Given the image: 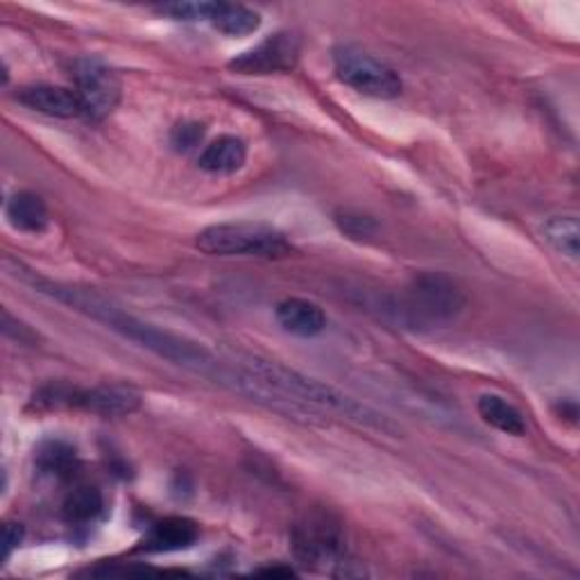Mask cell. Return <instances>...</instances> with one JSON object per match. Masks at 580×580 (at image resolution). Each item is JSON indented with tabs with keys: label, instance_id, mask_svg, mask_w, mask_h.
<instances>
[{
	"label": "cell",
	"instance_id": "cell-3",
	"mask_svg": "<svg viewBox=\"0 0 580 580\" xmlns=\"http://www.w3.org/2000/svg\"><path fill=\"white\" fill-rule=\"evenodd\" d=\"M291 545L302 567L331 571L340 576L347 573L344 526L333 513L325 508H314L304 513L291 530Z\"/></svg>",
	"mask_w": 580,
	"mask_h": 580
},
{
	"label": "cell",
	"instance_id": "cell-7",
	"mask_svg": "<svg viewBox=\"0 0 580 580\" xmlns=\"http://www.w3.org/2000/svg\"><path fill=\"white\" fill-rule=\"evenodd\" d=\"M75 94L83 102L85 119L91 123L105 121L119 107L123 85L111 66L96 57H80L73 64Z\"/></svg>",
	"mask_w": 580,
	"mask_h": 580
},
{
	"label": "cell",
	"instance_id": "cell-10",
	"mask_svg": "<svg viewBox=\"0 0 580 580\" xmlns=\"http://www.w3.org/2000/svg\"><path fill=\"white\" fill-rule=\"evenodd\" d=\"M275 316L280 327L297 338H316L327 329V314L311 299L288 297L277 304Z\"/></svg>",
	"mask_w": 580,
	"mask_h": 580
},
{
	"label": "cell",
	"instance_id": "cell-9",
	"mask_svg": "<svg viewBox=\"0 0 580 580\" xmlns=\"http://www.w3.org/2000/svg\"><path fill=\"white\" fill-rule=\"evenodd\" d=\"M17 100L36 113L51 116V119H62V121L85 119V109L75 89L55 87V85H32V87H23L17 94Z\"/></svg>",
	"mask_w": 580,
	"mask_h": 580
},
{
	"label": "cell",
	"instance_id": "cell-18",
	"mask_svg": "<svg viewBox=\"0 0 580 580\" xmlns=\"http://www.w3.org/2000/svg\"><path fill=\"white\" fill-rule=\"evenodd\" d=\"M578 220L576 216H554L543 225V239L562 256L578 259Z\"/></svg>",
	"mask_w": 580,
	"mask_h": 580
},
{
	"label": "cell",
	"instance_id": "cell-24",
	"mask_svg": "<svg viewBox=\"0 0 580 580\" xmlns=\"http://www.w3.org/2000/svg\"><path fill=\"white\" fill-rule=\"evenodd\" d=\"M256 573H265V576H295V571L291 567H263Z\"/></svg>",
	"mask_w": 580,
	"mask_h": 580
},
{
	"label": "cell",
	"instance_id": "cell-5",
	"mask_svg": "<svg viewBox=\"0 0 580 580\" xmlns=\"http://www.w3.org/2000/svg\"><path fill=\"white\" fill-rule=\"evenodd\" d=\"M466 304V293L449 275L419 273L406 286L402 314L417 327H447L458 320Z\"/></svg>",
	"mask_w": 580,
	"mask_h": 580
},
{
	"label": "cell",
	"instance_id": "cell-15",
	"mask_svg": "<svg viewBox=\"0 0 580 580\" xmlns=\"http://www.w3.org/2000/svg\"><path fill=\"white\" fill-rule=\"evenodd\" d=\"M105 511V496L94 485H75L62 504V515L73 526L94 524Z\"/></svg>",
	"mask_w": 580,
	"mask_h": 580
},
{
	"label": "cell",
	"instance_id": "cell-12",
	"mask_svg": "<svg viewBox=\"0 0 580 580\" xmlns=\"http://www.w3.org/2000/svg\"><path fill=\"white\" fill-rule=\"evenodd\" d=\"M245 162H248V145L243 143V139L231 134H222L214 139L209 145H205L198 157V166L211 175H231L241 171Z\"/></svg>",
	"mask_w": 580,
	"mask_h": 580
},
{
	"label": "cell",
	"instance_id": "cell-17",
	"mask_svg": "<svg viewBox=\"0 0 580 580\" xmlns=\"http://www.w3.org/2000/svg\"><path fill=\"white\" fill-rule=\"evenodd\" d=\"M34 462L44 474L66 479V477H73V470L77 468V456L70 445L62 440H48V442L39 445L34 453Z\"/></svg>",
	"mask_w": 580,
	"mask_h": 580
},
{
	"label": "cell",
	"instance_id": "cell-21",
	"mask_svg": "<svg viewBox=\"0 0 580 580\" xmlns=\"http://www.w3.org/2000/svg\"><path fill=\"white\" fill-rule=\"evenodd\" d=\"M205 136V128L200 123H179L175 130H173V145L177 150H193L196 145H200Z\"/></svg>",
	"mask_w": 580,
	"mask_h": 580
},
{
	"label": "cell",
	"instance_id": "cell-20",
	"mask_svg": "<svg viewBox=\"0 0 580 580\" xmlns=\"http://www.w3.org/2000/svg\"><path fill=\"white\" fill-rule=\"evenodd\" d=\"M211 6L214 3H166L154 10L173 21H209Z\"/></svg>",
	"mask_w": 580,
	"mask_h": 580
},
{
	"label": "cell",
	"instance_id": "cell-4",
	"mask_svg": "<svg viewBox=\"0 0 580 580\" xmlns=\"http://www.w3.org/2000/svg\"><path fill=\"white\" fill-rule=\"evenodd\" d=\"M32 408L59 411L75 408L100 417H125L141 408V395L130 385H96L77 389L66 381H53L32 395Z\"/></svg>",
	"mask_w": 580,
	"mask_h": 580
},
{
	"label": "cell",
	"instance_id": "cell-22",
	"mask_svg": "<svg viewBox=\"0 0 580 580\" xmlns=\"http://www.w3.org/2000/svg\"><path fill=\"white\" fill-rule=\"evenodd\" d=\"M3 333L17 342H23V344H34L39 340V336L28 325L12 318L10 311H3Z\"/></svg>",
	"mask_w": 580,
	"mask_h": 580
},
{
	"label": "cell",
	"instance_id": "cell-6",
	"mask_svg": "<svg viewBox=\"0 0 580 580\" xmlns=\"http://www.w3.org/2000/svg\"><path fill=\"white\" fill-rule=\"evenodd\" d=\"M333 70L342 85L376 100H393L404 89L395 68L357 46H340L333 51Z\"/></svg>",
	"mask_w": 580,
	"mask_h": 580
},
{
	"label": "cell",
	"instance_id": "cell-1",
	"mask_svg": "<svg viewBox=\"0 0 580 580\" xmlns=\"http://www.w3.org/2000/svg\"><path fill=\"white\" fill-rule=\"evenodd\" d=\"M6 267L10 270L12 277L30 284L34 291H39L42 295H48V297L57 299L59 304H66L68 308H73V311L105 325L107 329L123 336L125 340L136 342L139 347H143V350L152 352L154 357H160V359H164L173 365H179L184 370L203 374L207 379H214L216 383L218 381L225 383L229 363H225L220 357H216L211 350H207L203 342H196V340L173 333V331L162 329V327H154V325L123 311L121 306H116L111 299H107L105 295H100L91 288L68 286V284H57V282L44 280L42 275H36L34 270H28L23 263H19L10 256L6 259Z\"/></svg>",
	"mask_w": 580,
	"mask_h": 580
},
{
	"label": "cell",
	"instance_id": "cell-14",
	"mask_svg": "<svg viewBox=\"0 0 580 580\" xmlns=\"http://www.w3.org/2000/svg\"><path fill=\"white\" fill-rule=\"evenodd\" d=\"M477 411L481 419L496 431L522 438L526 436V419L519 408H515L511 402L499 395H483L477 404Z\"/></svg>",
	"mask_w": 580,
	"mask_h": 580
},
{
	"label": "cell",
	"instance_id": "cell-8",
	"mask_svg": "<svg viewBox=\"0 0 580 580\" xmlns=\"http://www.w3.org/2000/svg\"><path fill=\"white\" fill-rule=\"evenodd\" d=\"M302 55V42L293 32H275L254 48L229 62V70L241 75H275L291 73Z\"/></svg>",
	"mask_w": 580,
	"mask_h": 580
},
{
	"label": "cell",
	"instance_id": "cell-2",
	"mask_svg": "<svg viewBox=\"0 0 580 580\" xmlns=\"http://www.w3.org/2000/svg\"><path fill=\"white\" fill-rule=\"evenodd\" d=\"M196 245L209 256L286 259L295 252L284 231L252 220L211 225L200 231Z\"/></svg>",
	"mask_w": 580,
	"mask_h": 580
},
{
	"label": "cell",
	"instance_id": "cell-13",
	"mask_svg": "<svg viewBox=\"0 0 580 580\" xmlns=\"http://www.w3.org/2000/svg\"><path fill=\"white\" fill-rule=\"evenodd\" d=\"M6 216L14 229L25 231V234H42L51 225L46 203L30 190L14 193L6 205Z\"/></svg>",
	"mask_w": 580,
	"mask_h": 580
},
{
	"label": "cell",
	"instance_id": "cell-16",
	"mask_svg": "<svg viewBox=\"0 0 580 580\" xmlns=\"http://www.w3.org/2000/svg\"><path fill=\"white\" fill-rule=\"evenodd\" d=\"M209 23L227 34V36H248L261 28L259 12L245 6H229V3H214Z\"/></svg>",
	"mask_w": 580,
	"mask_h": 580
},
{
	"label": "cell",
	"instance_id": "cell-11",
	"mask_svg": "<svg viewBox=\"0 0 580 580\" xmlns=\"http://www.w3.org/2000/svg\"><path fill=\"white\" fill-rule=\"evenodd\" d=\"M200 539V526L188 517H166L152 524L145 535V551L171 554L190 549Z\"/></svg>",
	"mask_w": 580,
	"mask_h": 580
},
{
	"label": "cell",
	"instance_id": "cell-19",
	"mask_svg": "<svg viewBox=\"0 0 580 580\" xmlns=\"http://www.w3.org/2000/svg\"><path fill=\"white\" fill-rule=\"evenodd\" d=\"M336 225L342 234L352 237V239H368V237L376 234V227H379L374 218H370L365 214H357V211H338Z\"/></svg>",
	"mask_w": 580,
	"mask_h": 580
},
{
	"label": "cell",
	"instance_id": "cell-23",
	"mask_svg": "<svg viewBox=\"0 0 580 580\" xmlns=\"http://www.w3.org/2000/svg\"><path fill=\"white\" fill-rule=\"evenodd\" d=\"M21 543H23V526L17 524V522H8L3 526V560L6 562L21 547Z\"/></svg>",
	"mask_w": 580,
	"mask_h": 580
}]
</instances>
